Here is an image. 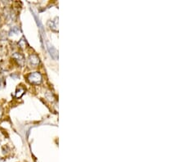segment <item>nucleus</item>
<instances>
[{
  "instance_id": "obj_3",
  "label": "nucleus",
  "mask_w": 184,
  "mask_h": 162,
  "mask_svg": "<svg viewBox=\"0 0 184 162\" xmlns=\"http://www.w3.org/2000/svg\"><path fill=\"white\" fill-rule=\"evenodd\" d=\"M13 58H14L15 60H16V62H18L19 65H20V66H23L24 65V62H25V59H24V57H23V55H21L20 53H16L13 54Z\"/></svg>"
},
{
  "instance_id": "obj_8",
  "label": "nucleus",
  "mask_w": 184,
  "mask_h": 162,
  "mask_svg": "<svg viewBox=\"0 0 184 162\" xmlns=\"http://www.w3.org/2000/svg\"><path fill=\"white\" fill-rule=\"evenodd\" d=\"M2 115V109L0 108V116Z\"/></svg>"
},
{
  "instance_id": "obj_6",
  "label": "nucleus",
  "mask_w": 184,
  "mask_h": 162,
  "mask_svg": "<svg viewBox=\"0 0 184 162\" xmlns=\"http://www.w3.org/2000/svg\"><path fill=\"white\" fill-rule=\"evenodd\" d=\"M25 43H25V40L24 39H21L20 41H19V45H20L21 47H25Z\"/></svg>"
},
{
  "instance_id": "obj_5",
  "label": "nucleus",
  "mask_w": 184,
  "mask_h": 162,
  "mask_svg": "<svg viewBox=\"0 0 184 162\" xmlns=\"http://www.w3.org/2000/svg\"><path fill=\"white\" fill-rule=\"evenodd\" d=\"M24 92H25L24 88H17V90H16V98H20V97L24 94Z\"/></svg>"
},
{
  "instance_id": "obj_7",
  "label": "nucleus",
  "mask_w": 184,
  "mask_h": 162,
  "mask_svg": "<svg viewBox=\"0 0 184 162\" xmlns=\"http://www.w3.org/2000/svg\"><path fill=\"white\" fill-rule=\"evenodd\" d=\"M4 86V81L3 80H0V88Z\"/></svg>"
},
{
  "instance_id": "obj_1",
  "label": "nucleus",
  "mask_w": 184,
  "mask_h": 162,
  "mask_svg": "<svg viewBox=\"0 0 184 162\" xmlns=\"http://www.w3.org/2000/svg\"><path fill=\"white\" fill-rule=\"evenodd\" d=\"M27 80L31 84H39L42 81V75L39 74V72H33L27 75Z\"/></svg>"
},
{
  "instance_id": "obj_4",
  "label": "nucleus",
  "mask_w": 184,
  "mask_h": 162,
  "mask_svg": "<svg viewBox=\"0 0 184 162\" xmlns=\"http://www.w3.org/2000/svg\"><path fill=\"white\" fill-rule=\"evenodd\" d=\"M47 49H48L49 53H51V55H53V58H57V50H56L55 48H54V47H53L49 43H47Z\"/></svg>"
},
{
  "instance_id": "obj_2",
  "label": "nucleus",
  "mask_w": 184,
  "mask_h": 162,
  "mask_svg": "<svg viewBox=\"0 0 184 162\" xmlns=\"http://www.w3.org/2000/svg\"><path fill=\"white\" fill-rule=\"evenodd\" d=\"M29 61L31 62V64L32 66H36L39 64V57L35 54H32V55L30 56V58H29Z\"/></svg>"
}]
</instances>
